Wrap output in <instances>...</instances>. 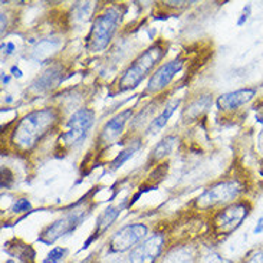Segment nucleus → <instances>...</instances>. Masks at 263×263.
I'll list each match as a JSON object with an SVG mask.
<instances>
[{"label":"nucleus","instance_id":"f257e3e1","mask_svg":"<svg viewBox=\"0 0 263 263\" xmlns=\"http://www.w3.org/2000/svg\"><path fill=\"white\" fill-rule=\"evenodd\" d=\"M58 118L59 115L55 108H43L29 112L14 127L10 142L22 151L32 149L49 133V129L53 128Z\"/></svg>","mask_w":263,"mask_h":263},{"label":"nucleus","instance_id":"f03ea898","mask_svg":"<svg viewBox=\"0 0 263 263\" xmlns=\"http://www.w3.org/2000/svg\"><path fill=\"white\" fill-rule=\"evenodd\" d=\"M165 50L161 45H153L148 49L144 50L140 57L124 71L122 77L118 81L120 91H129L141 84V81L149 72L156 68V65L163 59Z\"/></svg>","mask_w":263,"mask_h":263},{"label":"nucleus","instance_id":"7ed1b4c3","mask_svg":"<svg viewBox=\"0 0 263 263\" xmlns=\"http://www.w3.org/2000/svg\"><path fill=\"white\" fill-rule=\"evenodd\" d=\"M122 13L120 7H109L102 14H100L93 22L91 32L88 35V49L92 52H102L107 49L112 41L117 29L120 26Z\"/></svg>","mask_w":263,"mask_h":263},{"label":"nucleus","instance_id":"20e7f679","mask_svg":"<svg viewBox=\"0 0 263 263\" xmlns=\"http://www.w3.org/2000/svg\"><path fill=\"white\" fill-rule=\"evenodd\" d=\"M242 192V185L236 180L220 181L217 184L209 187L206 192L200 194L196 200V206L200 210H209L216 206H224L232 204V201L239 197Z\"/></svg>","mask_w":263,"mask_h":263},{"label":"nucleus","instance_id":"39448f33","mask_svg":"<svg viewBox=\"0 0 263 263\" xmlns=\"http://www.w3.org/2000/svg\"><path fill=\"white\" fill-rule=\"evenodd\" d=\"M249 212L250 206L246 201H236L221 209L220 212L214 214L212 221L214 233L219 236L232 235L242 226L243 220L249 216Z\"/></svg>","mask_w":263,"mask_h":263},{"label":"nucleus","instance_id":"423d86ee","mask_svg":"<svg viewBox=\"0 0 263 263\" xmlns=\"http://www.w3.org/2000/svg\"><path fill=\"white\" fill-rule=\"evenodd\" d=\"M88 214V209L86 207H77L72 212L66 213L62 217H59L58 220H55L52 224H49L46 229H43V232L39 236V242L50 243L57 242L59 237H62L65 235L72 233L75 229L78 228L79 224L82 223V220L86 217Z\"/></svg>","mask_w":263,"mask_h":263},{"label":"nucleus","instance_id":"0eeeda50","mask_svg":"<svg viewBox=\"0 0 263 263\" xmlns=\"http://www.w3.org/2000/svg\"><path fill=\"white\" fill-rule=\"evenodd\" d=\"M95 121V114L89 108H81L77 112L71 115V118L66 122V131L61 135V141L66 147L77 145L84 141V138L91 129Z\"/></svg>","mask_w":263,"mask_h":263},{"label":"nucleus","instance_id":"6e6552de","mask_svg":"<svg viewBox=\"0 0 263 263\" xmlns=\"http://www.w3.org/2000/svg\"><path fill=\"white\" fill-rule=\"evenodd\" d=\"M148 233V228L142 223L127 224L121 228L109 240V250L114 253H122L133 250Z\"/></svg>","mask_w":263,"mask_h":263},{"label":"nucleus","instance_id":"1a4fd4ad","mask_svg":"<svg viewBox=\"0 0 263 263\" xmlns=\"http://www.w3.org/2000/svg\"><path fill=\"white\" fill-rule=\"evenodd\" d=\"M165 237L163 233L149 236L129 252L128 263H156L163 253Z\"/></svg>","mask_w":263,"mask_h":263},{"label":"nucleus","instance_id":"9d476101","mask_svg":"<svg viewBox=\"0 0 263 263\" xmlns=\"http://www.w3.org/2000/svg\"><path fill=\"white\" fill-rule=\"evenodd\" d=\"M181 68H183V61L180 58L161 65L151 75L148 85H147V93H157L165 89L167 86L170 85V82L174 79V77L181 71Z\"/></svg>","mask_w":263,"mask_h":263},{"label":"nucleus","instance_id":"9b49d317","mask_svg":"<svg viewBox=\"0 0 263 263\" xmlns=\"http://www.w3.org/2000/svg\"><path fill=\"white\" fill-rule=\"evenodd\" d=\"M133 117V109H125L120 114L114 115L108 122H105V125L101 129L100 135H98V144L102 147H108L109 144L115 142L120 135L124 133V128L127 125L128 120H131Z\"/></svg>","mask_w":263,"mask_h":263},{"label":"nucleus","instance_id":"f8f14e48","mask_svg":"<svg viewBox=\"0 0 263 263\" xmlns=\"http://www.w3.org/2000/svg\"><path fill=\"white\" fill-rule=\"evenodd\" d=\"M256 91L252 89V88H243V89H237L233 92H228L220 95L217 101H216V105L220 111H235L237 108L246 105L248 102L255 98Z\"/></svg>","mask_w":263,"mask_h":263},{"label":"nucleus","instance_id":"ddd939ff","mask_svg":"<svg viewBox=\"0 0 263 263\" xmlns=\"http://www.w3.org/2000/svg\"><path fill=\"white\" fill-rule=\"evenodd\" d=\"M64 81V68L61 65H52L41 77L32 82L30 91L35 93L49 92L50 89L57 88Z\"/></svg>","mask_w":263,"mask_h":263},{"label":"nucleus","instance_id":"4468645a","mask_svg":"<svg viewBox=\"0 0 263 263\" xmlns=\"http://www.w3.org/2000/svg\"><path fill=\"white\" fill-rule=\"evenodd\" d=\"M212 104H213L212 95H201V97H197L196 100H193L183 109V120H184V122H192L199 120L200 117L212 107Z\"/></svg>","mask_w":263,"mask_h":263},{"label":"nucleus","instance_id":"2eb2a0df","mask_svg":"<svg viewBox=\"0 0 263 263\" xmlns=\"http://www.w3.org/2000/svg\"><path fill=\"white\" fill-rule=\"evenodd\" d=\"M197 252L190 245L174 246L170 249L165 256L161 259V263H196Z\"/></svg>","mask_w":263,"mask_h":263},{"label":"nucleus","instance_id":"dca6fc26","mask_svg":"<svg viewBox=\"0 0 263 263\" xmlns=\"http://www.w3.org/2000/svg\"><path fill=\"white\" fill-rule=\"evenodd\" d=\"M180 104H181V100H180V98H176V100L167 102L165 107L163 108V111L157 115L156 118H153L151 122H149L148 128H147V131H148L149 134H156L160 129H163L164 127H165V124H167L168 120L171 118V115L174 114V111L177 109Z\"/></svg>","mask_w":263,"mask_h":263},{"label":"nucleus","instance_id":"f3484780","mask_svg":"<svg viewBox=\"0 0 263 263\" xmlns=\"http://www.w3.org/2000/svg\"><path fill=\"white\" fill-rule=\"evenodd\" d=\"M61 41L59 39H45L36 43V46L32 50V58L37 62L48 61L53 53H57L58 49L61 48Z\"/></svg>","mask_w":263,"mask_h":263},{"label":"nucleus","instance_id":"a211bd4d","mask_svg":"<svg viewBox=\"0 0 263 263\" xmlns=\"http://www.w3.org/2000/svg\"><path fill=\"white\" fill-rule=\"evenodd\" d=\"M122 209H124V206H109L108 209H105V210L98 216V219H97L95 233H97V235H101V233H104L108 228H111L112 223H114V221L118 219V216L121 214Z\"/></svg>","mask_w":263,"mask_h":263},{"label":"nucleus","instance_id":"6ab92c4d","mask_svg":"<svg viewBox=\"0 0 263 263\" xmlns=\"http://www.w3.org/2000/svg\"><path fill=\"white\" fill-rule=\"evenodd\" d=\"M176 144H177V137H174V135H167L165 138H163V140L154 147L153 154H151V158H153L154 161H160V160H163V158H165L167 156H170L171 151L176 147Z\"/></svg>","mask_w":263,"mask_h":263},{"label":"nucleus","instance_id":"aec40b11","mask_svg":"<svg viewBox=\"0 0 263 263\" xmlns=\"http://www.w3.org/2000/svg\"><path fill=\"white\" fill-rule=\"evenodd\" d=\"M138 148H140V142H135V144H131L125 149H122L121 153H118V156L115 157L114 160H112V163H111V170H118L122 164L125 163V161H128L129 158L134 156V153Z\"/></svg>","mask_w":263,"mask_h":263},{"label":"nucleus","instance_id":"412c9836","mask_svg":"<svg viewBox=\"0 0 263 263\" xmlns=\"http://www.w3.org/2000/svg\"><path fill=\"white\" fill-rule=\"evenodd\" d=\"M68 250L61 246H57L53 249H50V252L46 255V257L43 259V263H61L64 260L65 255Z\"/></svg>","mask_w":263,"mask_h":263},{"label":"nucleus","instance_id":"4be33fe9","mask_svg":"<svg viewBox=\"0 0 263 263\" xmlns=\"http://www.w3.org/2000/svg\"><path fill=\"white\" fill-rule=\"evenodd\" d=\"M199 263H230L226 260L224 257H221L219 253H216L213 250L204 252L201 256L199 257Z\"/></svg>","mask_w":263,"mask_h":263},{"label":"nucleus","instance_id":"5701e85b","mask_svg":"<svg viewBox=\"0 0 263 263\" xmlns=\"http://www.w3.org/2000/svg\"><path fill=\"white\" fill-rule=\"evenodd\" d=\"M30 209H32V203L28 199H17L12 207V212L13 213H23V212L30 210Z\"/></svg>","mask_w":263,"mask_h":263},{"label":"nucleus","instance_id":"b1692460","mask_svg":"<svg viewBox=\"0 0 263 263\" xmlns=\"http://www.w3.org/2000/svg\"><path fill=\"white\" fill-rule=\"evenodd\" d=\"M243 263H263V249L252 252Z\"/></svg>","mask_w":263,"mask_h":263},{"label":"nucleus","instance_id":"393cba45","mask_svg":"<svg viewBox=\"0 0 263 263\" xmlns=\"http://www.w3.org/2000/svg\"><path fill=\"white\" fill-rule=\"evenodd\" d=\"M250 12H252V6H250V5H248V6L243 9L242 16H240V17H239V21H237V26H243V25L246 23V21L249 19Z\"/></svg>","mask_w":263,"mask_h":263},{"label":"nucleus","instance_id":"a878e982","mask_svg":"<svg viewBox=\"0 0 263 263\" xmlns=\"http://www.w3.org/2000/svg\"><path fill=\"white\" fill-rule=\"evenodd\" d=\"M2 49H3V53H6V55H12L14 52V43L9 42V43H2Z\"/></svg>","mask_w":263,"mask_h":263},{"label":"nucleus","instance_id":"bb28decb","mask_svg":"<svg viewBox=\"0 0 263 263\" xmlns=\"http://www.w3.org/2000/svg\"><path fill=\"white\" fill-rule=\"evenodd\" d=\"M10 73L13 75L14 78H22V77H23V72H22L21 68L16 66V65H13V66L10 68Z\"/></svg>","mask_w":263,"mask_h":263},{"label":"nucleus","instance_id":"cd10ccee","mask_svg":"<svg viewBox=\"0 0 263 263\" xmlns=\"http://www.w3.org/2000/svg\"><path fill=\"white\" fill-rule=\"evenodd\" d=\"M263 232V216L257 220V224H256V228H255V233L256 235H260Z\"/></svg>","mask_w":263,"mask_h":263},{"label":"nucleus","instance_id":"c85d7f7f","mask_svg":"<svg viewBox=\"0 0 263 263\" xmlns=\"http://www.w3.org/2000/svg\"><path fill=\"white\" fill-rule=\"evenodd\" d=\"M0 17H2V33L6 30V14L2 13L0 14Z\"/></svg>","mask_w":263,"mask_h":263},{"label":"nucleus","instance_id":"c756f323","mask_svg":"<svg viewBox=\"0 0 263 263\" xmlns=\"http://www.w3.org/2000/svg\"><path fill=\"white\" fill-rule=\"evenodd\" d=\"M10 82V77L9 75H5V72H2V84L3 85H7Z\"/></svg>","mask_w":263,"mask_h":263},{"label":"nucleus","instance_id":"7c9ffc66","mask_svg":"<svg viewBox=\"0 0 263 263\" xmlns=\"http://www.w3.org/2000/svg\"><path fill=\"white\" fill-rule=\"evenodd\" d=\"M12 97H10V95H7V98H6V102H12Z\"/></svg>","mask_w":263,"mask_h":263},{"label":"nucleus","instance_id":"2f4dec72","mask_svg":"<svg viewBox=\"0 0 263 263\" xmlns=\"http://www.w3.org/2000/svg\"><path fill=\"white\" fill-rule=\"evenodd\" d=\"M259 121H260V122H263V114L260 115V117H259Z\"/></svg>","mask_w":263,"mask_h":263}]
</instances>
